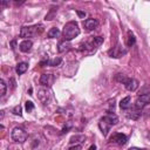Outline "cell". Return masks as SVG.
I'll return each instance as SVG.
<instances>
[{
    "instance_id": "6da1fadb",
    "label": "cell",
    "mask_w": 150,
    "mask_h": 150,
    "mask_svg": "<svg viewBox=\"0 0 150 150\" xmlns=\"http://www.w3.org/2000/svg\"><path fill=\"white\" fill-rule=\"evenodd\" d=\"M117 122H118V117H117L115 114H112V112L109 111L104 117H102V118L100 120V122H98L100 130H101L102 134L105 136V135L108 134V131L110 130V128H111L112 125H115Z\"/></svg>"
},
{
    "instance_id": "7a4b0ae2",
    "label": "cell",
    "mask_w": 150,
    "mask_h": 150,
    "mask_svg": "<svg viewBox=\"0 0 150 150\" xmlns=\"http://www.w3.org/2000/svg\"><path fill=\"white\" fill-rule=\"evenodd\" d=\"M79 34H80V28L76 21H69L64 25L62 30V36L64 41H70L74 38H76Z\"/></svg>"
},
{
    "instance_id": "3957f363",
    "label": "cell",
    "mask_w": 150,
    "mask_h": 150,
    "mask_svg": "<svg viewBox=\"0 0 150 150\" xmlns=\"http://www.w3.org/2000/svg\"><path fill=\"white\" fill-rule=\"evenodd\" d=\"M41 26L35 25V26H23L20 29V36L21 38H30L38 33H41L42 30H38V28H40Z\"/></svg>"
},
{
    "instance_id": "277c9868",
    "label": "cell",
    "mask_w": 150,
    "mask_h": 150,
    "mask_svg": "<svg viewBox=\"0 0 150 150\" xmlns=\"http://www.w3.org/2000/svg\"><path fill=\"white\" fill-rule=\"evenodd\" d=\"M11 137H12V139H13L14 142H16V143H23V142L27 139V132H26L23 129L16 127V128H14V129L12 130Z\"/></svg>"
},
{
    "instance_id": "5b68a950",
    "label": "cell",
    "mask_w": 150,
    "mask_h": 150,
    "mask_svg": "<svg viewBox=\"0 0 150 150\" xmlns=\"http://www.w3.org/2000/svg\"><path fill=\"white\" fill-rule=\"evenodd\" d=\"M109 142H110V143H114V144H117V145H124V144L128 142V137H127L124 134L115 132V134H112V136L110 137Z\"/></svg>"
},
{
    "instance_id": "8992f818",
    "label": "cell",
    "mask_w": 150,
    "mask_h": 150,
    "mask_svg": "<svg viewBox=\"0 0 150 150\" xmlns=\"http://www.w3.org/2000/svg\"><path fill=\"white\" fill-rule=\"evenodd\" d=\"M148 103H150V95H139L135 102V105L134 108L135 109H138V110H142Z\"/></svg>"
},
{
    "instance_id": "52a82bcc",
    "label": "cell",
    "mask_w": 150,
    "mask_h": 150,
    "mask_svg": "<svg viewBox=\"0 0 150 150\" xmlns=\"http://www.w3.org/2000/svg\"><path fill=\"white\" fill-rule=\"evenodd\" d=\"M125 53H127V49H124L120 43H117L115 47H112V49L109 50V55L111 57H121Z\"/></svg>"
},
{
    "instance_id": "ba28073f",
    "label": "cell",
    "mask_w": 150,
    "mask_h": 150,
    "mask_svg": "<svg viewBox=\"0 0 150 150\" xmlns=\"http://www.w3.org/2000/svg\"><path fill=\"white\" fill-rule=\"evenodd\" d=\"M83 26H84V28H86L88 32H90V30H94V29L97 28L98 21H97L96 19H94V18H89V19H86V20L83 21Z\"/></svg>"
},
{
    "instance_id": "9c48e42d",
    "label": "cell",
    "mask_w": 150,
    "mask_h": 150,
    "mask_svg": "<svg viewBox=\"0 0 150 150\" xmlns=\"http://www.w3.org/2000/svg\"><path fill=\"white\" fill-rule=\"evenodd\" d=\"M54 76L52 74H42L40 77V84L45 86V87H50L54 82Z\"/></svg>"
},
{
    "instance_id": "30bf717a",
    "label": "cell",
    "mask_w": 150,
    "mask_h": 150,
    "mask_svg": "<svg viewBox=\"0 0 150 150\" xmlns=\"http://www.w3.org/2000/svg\"><path fill=\"white\" fill-rule=\"evenodd\" d=\"M124 86H125V89L129 90V91H135L137 88H138V81L136 79H132V77H128L127 81L124 82Z\"/></svg>"
},
{
    "instance_id": "8fae6325",
    "label": "cell",
    "mask_w": 150,
    "mask_h": 150,
    "mask_svg": "<svg viewBox=\"0 0 150 150\" xmlns=\"http://www.w3.org/2000/svg\"><path fill=\"white\" fill-rule=\"evenodd\" d=\"M38 97H39V100H40L42 103L47 104V102H48V100H49V97H50V94H49V91H48L47 89H40V90L38 91Z\"/></svg>"
},
{
    "instance_id": "7c38bea8",
    "label": "cell",
    "mask_w": 150,
    "mask_h": 150,
    "mask_svg": "<svg viewBox=\"0 0 150 150\" xmlns=\"http://www.w3.org/2000/svg\"><path fill=\"white\" fill-rule=\"evenodd\" d=\"M32 46H33V42L30 40H23L20 45H19V48L21 52L23 53H28L30 49H32Z\"/></svg>"
},
{
    "instance_id": "4fadbf2b",
    "label": "cell",
    "mask_w": 150,
    "mask_h": 150,
    "mask_svg": "<svg viewBox=\"0 0 150 150\" xmlns=\"http://www.w3.org/2000/svg\"><path fill=\"white\" fill-rule=\"evenodd\" d=\"M27 69H28V63H26V62H20V63H18V64H16V68H15V70H16V73H18L19 75H22L23 73H26Z\"/></svg>"
},
{
    "instance_id": "5bb4252c",
    "label": "cell",
    "mask_w": 150,
    "mask_h": 150,
    "mask_svg": "<svg viewBox=\"0 0 150 150\" xmlns=\"http://www.w3.org/2000/svg\"><path fill=\"white\" fill-rule=\"evenodd\" d=\"M142 110H138V109H132L131 111H129L128 114H127V117L128 118H131V120H138L139 118V116L142 115V112H141Z\"/></svg>"
},
{
    "instance_id": "9a60e30c",
    "label": "cell",
    "mask_w": 150,
    "mask_h": 150,
    "mask_svg": "<svg viewBox=\"0 0 150 150\" xmlns=\"http://www.w3.org/2000/svg\"><path fill=\"white\" fill-rule=\"evenodd\" d=\"M130 105H131V98H130V96H125L120 102L121 109H128V108H130Z\"/></svg>"
},
{
    "instance_id": "2e32d148",
    "label": "cell",
    "mask_w": 150,
    "mask_h": 150,
    "mask_svg": "<svg viewBox=\"0 0 150 150\" xmlns=\"http://www.w3.org/2000/svg\"><path fill=\"white\" fill-rule=\"evenodd\" d=\"M47 35H48V38H50V39L57 38V36L60 35V30H59V28H56V27H53V28H50V29L48 30Z\"/></svg>"
},
{
    "instance_id": "e0dca14e",
    "label": "cell",
    "mask_w": 150,
    "mask_h": 150,
    "mask_svg": "<svg viewBox=\"0 0 150 150\" xmlns=\"http://www.w3.org/2000/svg\"><path fill=\"white\" fill-rule=\"evenodd\" d=\"M69 47H70V45L68 43V41H63V42H60L59 43V52L60 53H64V52H67L68 49H69Z\"/></svg>"
},
{
    "instance_id": "ac0fdd59",
    "label": "cell",
    "mask_w": 150,
    "mask_h": 150,
    "mask_svg": "<svg viewBox=\"0 0 150 150\" xmlns=\"http://www.w3.org/2000/svg\"><path fill=\"white\" fill-rule=\"evenodd\" d=\"M135 42H136V38H135V35H134L131 32H128L127 46H128V47H131V46H134V45H135Z\"/></svg>"
},
{
    "instance_id": "d6986e66",
    "label": "cell",
    "mask_w": 150,
    "mask_h": 150,
    "mask_svg": "<svg viewBox=\"0 0 150 150\" xmlns=\"http://www.w3.org/2000/svg\"><path fill=\"white\" fill-rule=\"evenodd\" d=\"M91 43H93V47L94 48L95 47H98V46H101L103 43V38L102 36H95V38L91 39Z\"/></svg>"
},
{
    "instance_id": "ffe728a7",
    "label": "cell",
    "mask_w": 150,
    "mask_h": 150,
    "mask_svg": "<svg viewBox=\"0 0 150 150\" xmlns=\"http://www.w3.org/2000/svg\"><path fill=\"white\" fill-rule=\"evenodd\" d=\"M48 64V66H52V67H56V66H59L60 63H61V59L60 57H56V59H53V60H50V61H46V62H42L41 64Z\"/></svg>"
},
{
    "instance_id": "44dd1931",
    "label": "cell",
    "mask_w": 150,
    "mask_h": 150,
    "mask_svg": "<svg viewBox=\"0 0 150 150\" xmlns=\"http://www.w3.org/2000/svg\"><path fill=\"white\" fill-rule=\"evenodd\" d=\"M139 95H150V84L143 86V87L138 90V96H139Z\"/></svg>"
},
{
    "instance_id": "7402d4cb",
    "label": "cell",
    "mask_w": 150,
    "mask_h": 150,
    "mask_svg": "<svg viewBox=\"0 0 150 150\" xmlns=\"http://www.w3.org/2000/svg\"><path fill=\"white\" fill-rule=\"evenodd\" d=\"M84 136L83 135H76V136H73V137H70V143L73 144V143H76V142H83L84 141Z\"/></svg>"
},
{
    "instance_id": "603a6c76",
    "label": "cell",
    "mask_w": 150,
    "mask_h": 150,
    "mask_svg": "<svg viewBox=\"0 0 150 150\" xmlns=\"http://www.w3.org/2000/svg\"><path fill=\"white\" fill-rule=\"evenodd\" d=\"M127 79H128V77H127L124 74H116V75H115V80H116L117 82H120V83H123V84H124V82L127 81Z\"/></svg>"
},
{
    "instance_id": "cb8c5ba5",
    "label": "cell",
    "mask_w": 150,
    "mask_h": 150,
    "mask_svg": "<svg viewBox=\"0 0 150 150\" xmlns=\"http://www.w3.org/2000/svg\"><path fill=\"white\" fill-rule=\"evenodd\" d=\"M0 95L1 96H5V94H6V89H7V84H6V82L4 81V80H0Z\"/></svg>"
},
{
    "instance_id": "d4e9b609",
    "label": "cell",
    "mask_w": 150,
    "mask_h": 150,
    "mask_svg": "<svg viewBox=\"0 0 150 150\" xmlns=\"http://www.w3.org/2000/svg\"><path fill=\"white\" fill-rule=\"evenodd\" d=\"M25 107H26V110L29 112V111H32L34 109V103L32 101H27L26 104H25Z\"/></svg>"
},
{
    "instance_id": "484cf974",
    "label": "cell",
    "mask_w": 150,
    "mask_h": 150,
    "mask_svg": "<svg viewBox=\"0 0 150 150\" xmlns=\"http://www.w3.org/2000/svg\"><path fill=\"white\" fill-rule=\"evenodd\" d=\"M13 112H14L15 115L21 116V115H22V112H21V105H15V107L13 108Z\"/></svg>"
},
{
    "instance_id": "4316f807",
    "label": "cell",
    "mask_w": 150,
    "mask_h": 150,
    "mask_svg": "<svg viewBox=\"0 0 150 150\" xmlns=\"http://www.w3.org/2000/svg\"><path fill=\"white\" fill-rule=\"evenodd\" d=\"M81 149H82V146L80 144H76V145H73V146L68 148L67 150H81Z\"/></svg>"
},
{
    "instance_id": "83f0119b",
    "label": "cell",
    "mask_w": 150,
    "mask_h": 150,
    "mask_svg": "<svg viewBox=\"0 0 150 150\" xmlns=\"http://www.w3.org/2000/svg\"><path fill=\"white\" fill-rule=\"evenodd\" d=\"M76 13H77V14H79V16H81V18H84V15H86V12H81V11H77Z\"/></svg>"
},
{
    "instance_id": "f1b7e54d",
    "label": "cell",
    "mask_w": 150,
    "mask_h": 150,
    "mask_svg": "<svg viewBox=\"0 0 150 150\" xmlns=\"http://www.w3.org/2000/svg\"><path fill=\"white\" fill-rule=\"evenodd\" d=\"M89 150H96V145H91V146L89 148Z\"/></svg>"
},
{
    "instance_id": "f546056e",
    "label": "cell",
    "mask_w": 150,
    "mask_h": 150,
    "mask_svg": "<svg viewBox=\"0 0 150 150\" xmlns=\"http://www.w3.org/2000/svg\"><path fill=\"white\" fill-rule=\"evenodd\" d=\"M129 150H141V149H138V148H130Z\"/></svg>"
}]
</instances>
